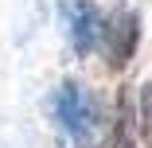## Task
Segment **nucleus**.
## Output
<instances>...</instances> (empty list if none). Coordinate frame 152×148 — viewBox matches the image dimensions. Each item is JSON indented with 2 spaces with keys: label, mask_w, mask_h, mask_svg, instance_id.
<instances>
[{
  "label": "nucleus",
  "mask_w": 152,
  "mask_h": 148,
  "mask_svg": "<svg viewBox=\"0 0 152 148\" xmlns=\"http://www.w3.org/2000/svg\"><path fill=\"white\" fill-rule=\"evenodd\" d=\"M137 43H140V16L133 8H113L105 16V27H102V55H105V63L113 70H121L129 63V58L137 55Z\"/></svg>",
  "instance_id": "obj_3"
},
{
  "label": "nucleus",
  "mask_w": 152,
  "mask_h": 148,
  "mask_svg": "<svg viewBox=\"0 0 152 148\" xmlns=\"http://www.w3.org/2000/svg\"><path fill=\"white\" fill-rule=\"evenodd\" d=\"M58 20H63V31H66V43L78 58H90L98 47H102V27H105V16L94 0H58Z\"/></svg>",
  "instance_id": "obj_2"
},
{
  "label": "nucleus",
  "mask_w": 152,
  "mask_h": 148,
  "mask_svg": "<svg viewBox=\"0 0 152 148\" xmlns=\"http://www.w3.org/2000/svg\"><path fill=\"white\" fill-rule=\"evenodd\" d=\"M51 117H55V125L66 133L70 144H78V148H94L98 144L102 105H98V98L90 94L82 82H63L51 94Z\"/></svg>",
  "instance_id": "obj_1"
}]
</instances>
